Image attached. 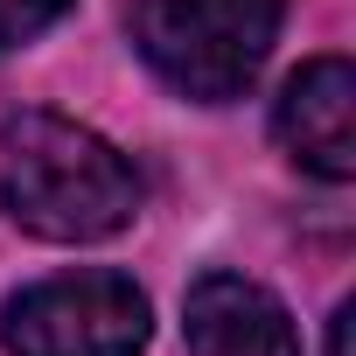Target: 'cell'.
Returning a JSON list of instances; mask_svg holds the SVG:
<instances>
[{
  "label": "cell",
  "instance_id": "cell-3",
  "mask_svg": "<svg viewBox=\"0 0 356 356\" xmlns=\"http://www.w3.org/2000/svg\"><path fill=\"white\" fill-rule=\"evenodd\" d=\"M0 342L15 356H140L147 293L126 273H56L8 300Z\"/></svg>",
  "mask_w": 356,
  "mask_h": 356
},
{
  "label": "cell",
  "instance_id": "cell-4",
  "mask_svg": "<svg viewBox=\"0 0 356 356\" xmlns=\"http://www.w3.org/2000/svg\"><path fill=\"white\" fill-rule=\"evenodd\" d=\"M273 133L307 175L349 182L356 175V70H349V56L300 63L273 105Z\"/></svg>",
  "mask_w": 356,
  "mask_h": 356
},
{
  "label": "cell",
  "instance_id": "cell-7",
  "mask_svg": "<svg viewBox=\"0 0 356 356\" xmlns=\"http://www.w3.org/2000/svg\"><path fill=\"white\" fill-rule=\"evenodd\" d=\"M328 356H356V300L335 307V321H328Z\"/></svg>",
  "mask_w": 356,
  "mask_h": 356
},
{
  "label": "cell",
  "instance_id": "cell-1",
  "mask_svg": "<svg viewBox=\"0 0 356 356\" xmlns=\"http://www.w3.org/2000/svg\"><path fill=\"white\" fill-rule=\"evenodd\" d=\"M0 203L49 245H91L133 224L140 175L91 126L63 112H15L0 126Z\"/></svg>",
  "mask_w": 356,
  "mask_h": 356
},
{
  "label": "cell",
  "instance_id": "cell-6",
  "mask_svg": "<svg viewBox=\"0 0 356 356\" xmlns=\"http://www.w3.org/2000/svg\"><path fill=\"white\" fill-rule=\"evenodd\" d=\"M63 15H70V0H0V49L42 35V29L63 22Z\"/></svg>",
  "mask_w": 356,
  "mask_h": 356
},
{
  "label": "cell",
  "instance_id": "cell-5",
  "mask_svg": "<svg viewBox=\"0 0 356 356\" xmlns=\"http://www.w3.org/2000/svg\"><path fill=\"white\" fill-rule=\"evenodd\" d=\"M189 356H300L286 307L245 273H203L182 307Z\"/></svg>",
  "mask_w": 356,
  "mask_h": 356
},
{
  "label": "cell",
  "instance_id": "cell-2",
  "mask_svg": "<svg viewBox=\"0 0 356 356\" xmlns=\"http://www.w3.org/2000/svg\"><path fill=\"white\" fill-rule=\"evenodd\" d=\"M280 15H286V0H140L133 42L161 84L203 105H224L273 56Z\"/></svg>",
  "mask_w": 356,
  "mask_h": 356
}]
</instances>
